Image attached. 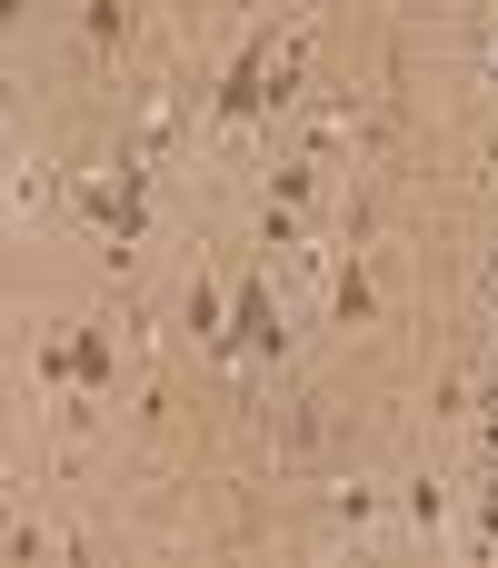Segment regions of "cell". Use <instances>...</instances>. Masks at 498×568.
Wrapping results in <instances>:
<instances>
[{"label":"cell","instance_id":"6da1fadb","mask_svg":"<svg viewBox=\"0 0 498 568\" xmlns=\"http://www.w3.org/2000/svg\"><path fill=\"white\" fill-rule=\"evenodd\" d=\"M230 359H260V369H280V359H289V329H280V300H270V280H260V270L230 290Z\"/></svg>","mask_w":498,"mask_h":568},{"label":"cell","instance_id":"7a4b0ae2","mask_svg":"<svg viewBox=\"0 0 498 568\" xmlns=\"http://www.w3.org/2000/svg\"><path fill=\"white\" fill-rule=\"evenodd\" d=\"M329 329H379V270H369V250H349L329 270Z\"/></svg>","mask_w":498,"mask_h":568},{"label":"cell","instance_id":"3957f363","mask_svg":"<svg viewBox=\"0 0 498 568\" xmlns=\"http://www.w3.org/2000/svg\"><path fill=\"white\" fill-rule=\"evenodd\" d=\"M379 509H389V489L379 479H329V519L359 539V529H379Z\"/></svg>","mask_w":498,"mask_h":568},{"label":"cell","instance_id":"277c9868","mask_svg":"<svg viewBox=\"0 0 498 568\" xmlns=\"http://www.w3.org/2000/svg\"><path fill=\"white\" fill-rule=\"evenodd\" d=\"M130 30H140V0H80V40L90 50H130Z\"/></svg>","mask_w":498,"mask_h":568},{"label":"cell","instance_id":"5b68a950","mask_svg":"<svg viewBox=\"0 0 498 568\" xmlns=\"http://www.w3.org/2000/svg\"><path fill=\"white\" fill-rule=\"evenodd\" d=\"M399 519H409L419 539H439V519H449V479H429V469L399 479Z\"/></svg>","mask_w":498,"mask_h":568}]
</instances>
